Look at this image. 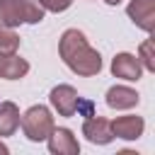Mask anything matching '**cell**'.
<instances>
[{"label": "cell", "mask_w": 155, "mask_h": 155, "mask_svg": "<svg viewBox=\"0 0 155 155\" xmlns=\"http://www.w3.org/2000/svg\"><path fill=\"white\" fill-rule=\"evenodd\" d=\"M58 53H61L63 63L82 78H92L102 70V56L87 44L85 34L78 29L63 31V36L58 41Z\"/></svg>", "instance_id": "obj_1"}, {"label": "cell", "mask_w": 155, "mask_h": 155, "mask_svg": "<svg viewBox=\"0 0 155 155\" xmlns=\"http://www.w3.org/2000/svg\"><path fill=\"white\" fill-rule=\"evenodd\" d=\"M44 7L36 0H0V24L19 27V24H39L44 19Z\"/></svg>", "instance_id": "obj_2"}, {"label": "cell", "mask_w": 155, "mask_h": 155, "mask_svg": "<svg viewBox=\"0 0 155 155\" xmlns=\"http://www.w3.org/2000/svg\"><path fill=\"white\" fill-rule=\"evenodd\" d=\"M19 124H22L24 136H27L29 140H34V143L46 140L48 133L53 131V116H51L48 107H44V104L29 107V109L24 111V116L19 119Z\"/></svg>", "instance_id": "obj_3"}, {"label": "cell", "mask_w": 155, "mask_h": 155, "mask_svg": "<svg viewBox=\"0 0 155 155\" xmlns=\"http://www.w3.org/2000/svg\"><path fill=\"white\" fill-rule=\"evenodd\" d=\"M48 99H51L53 109H56L61 116H73V114L80 109V97H78V92H75V87H70V85H56V87L51 90Z\"/></svg>", "instance_id": "obj_4"}, {"label": "cell", "mask_w": 155, "mask_h": 155, "mask_svg": "<svg viewBox=\"0 0 155 155\" xmlns=\"http://www.w3.org/2000/svg\"><path fill=\"white\" fill-rule=\"evenodd\" d=\"M126 12H128L131 22L136 27H140L143 31L155 29V0H131Z\"/></svg>", "instance_id": "obj_5"}, {"label": "cell", "mask_w": 155, "mask_h": 155, "mask_svg": "<svg viewBox=\"0 0 155 155\" xmlns=\"http://www.w3.org/2000/svg\"><path fill=\"white\" fill-rule=\"evenodd\" d=\"M46 140H48V150L53 155H78L80 153V143L70 128H56L53 126V131L48 133Z\"/></svg>", "instance_id": "obj_6"}, {"label": "cell", "mask_w": 155, "mask_h": 155, "mask_svg": "<svg viewBox=\"0 0 155 155\" xmlns=\"http://www.w3.org/2000/svg\"><path fill=\"white\" fill-rule=\"evenodd\" d=\"M82 136H85L90 143L107 145V143L114 140L111 121H107V119H102V116H90V119H85V124H82Z\"/></svg>", "instance_id": "obj_7"}, {"label": "cell", "mask_w": 155, "mask_h": 155, "mask_svg": "<svg viewBox=\"0 0 155 155\" xmlns=\"http://www.w3.org/2000/svg\"><path fill=\"white\" fill-rule=\"evenodd\" d=\"M111 73H114V78L136 82V80H140L143 65H140V61L133 53H116L114 61H111Z\"/></svg>", "instance_id": "obj_8"}, {"label": "cell", "mask_w": 155, "mask_h": 155, "mask_svg": "<svg viewBox=\"0 0 155 155\" xmlns=\"http://www.w3.org/2000/svg\"><path fill=\"white\" fill-rule=\"evenodd\" d=\"M143 128H145V121H143L140 116H119V119L111 121V133H114L116 138H124V140H136V138H140Z\"/></svg>", "instance_id": "obj_9"}, {"label": "cell", "mask_w": 155, "mask_h": 155, "mask_svg": "<svg viewBox=\"0 0 155 155\" xmlns=\"http://www.w3.org/2000/svg\"><path fill=\"white\" fill-rule=\"evenodd\" d=\"M138 92L131 90V87H124V85H114L107 90V104L111 109H131L138 104Z\"/></svg>", "instance_id": "obj_10"}, {"label": "cell", "mask_w": 155, "mask_h": 155, "mask_svg": "<svg viewBox=\"0 0 155 155\" xmlns=\"http://www.w3.org/2000/svg\"><path fill=\"white\" fill-rule=\"evenodd\" d=\"M27 73H29V63L24 58H19L15 53H7V56L0 53V78H5V80H19Z\"/></svg>", "instance_id": "obj_11"}, {"label": "cell", "mask_w": 155, "mask_h": 155, "mask_svg": "<svg viewBox=\"0 0 155 155\" xmlns=\"http://www.w3.org/2000/svg\"><path fill=\"white\" fill-rule=\"evenodd\" d=\"M19 126V109L15 102H0V136H12Z\"/></svg>", "instance_id": "obj_12"}, {"label": "cell", "mask_w": 155, "mask_h": 155, "mask_svg": "<svg viewBox=\"0 0 155 155\" xmlns=\"http://www.w3.org/2000/svg\"><path fill=\"white\" fill-rule=\"evenodd\" d=\"M17 48H19V36L12 31V27L0 24V53L7 56V53H15Z\"/></svg>", "instance_id": "obj_13"}, {"label": "cell", "mask_w": 155, "mask_h": 155, "mask_svg": "<svg viewBox=\"0 0 155 155\" xmlns=\"http://www.w3.org/2000/svg\"><path fill=\"white\" fill-rule=\"evenodd\" d=\"M140 65L145 68V70H155V56H153V39H145L143 44H140Z\"/></svg>", "instance_id": "obj_14"}, {"label": "cell", "mask_w": 155, "mask_h": 155, "mask_svg": "<svg viewBox=\"0 0 155 155\" xmlns=\"http://www.w3.org/2000/svg\"><path fill=\"white\" fill-rule=\"evenodd\" d=\"M36 2L48 12H63V10H68L73 5V0H36Z\"/></svg>", "instance_id": "obj_15"}, {"label": "cell", "mask_w": 155, "mask_h": 155, "mask_svg": "<svg viewBox=\"0 0 155 155\" xmlns=\"http://www.w3.org/2000/svg\"><path fill=\"white\" fill-rule=\"evenodd\" d=\"M7 153H10V150H7V145H5V143H0V155H7Z\"/></svg>", "instance_id": "obj_16"}, {"label": "cell", "mask_w": 155, "mask_h": 155, "mask_svg": "<svg viewBox=\"0 0 155 155\" xmlns=\"http://www.w3.org/2000/svg\"><path fill=\"white\" fill-rule=\"evenodd\" d=\"M104 2H107V5H119L121 0H104Z\"/></svg>", "instance_id": "obj_17"}]
</instances>
